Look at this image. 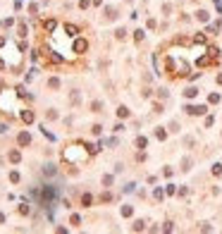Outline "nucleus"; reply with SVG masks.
I'll use <instances>...</instances> for the list:
<instances>
[{
  "label": "nucleus",
  "instance_id": "nucleus-8",
  "mask_svg": "<svg viewBox=\"0 0 222 234\" xmlns=\"http://www.w3.org/2000/svg\"><path fill=\"white\" fill-rule=\"evenodd\" d=\"M198 19H201V22H208V12L201 10V12H198Z\"/></svg>",
  "mask_w": 222,
  "mask_h": 234
},
{
  "label": "nucleus",
  "instance_id": "nucleus-6",
  "mask_svg": "<svg viewBox=\"0 0 222 234\" xmlns=\"http://www.w3.org/2000/svg\"><path fill=\"white\" fill-rule=\"evenodd\" d=\"M22 119H24V122H33V112H26V110H24V112H22Z\"/></svg>",
  "mask_w": 222,
  "mask_h": 234
},
{
  "label": "nucleus",
  "instance_id": "nucleus-11",
  "mask_svg": "<svg viewBox=\"0 0 222 234\" xmlns=\"http://www.w3.org/2000/svg\"><path fill=\"white\" fill-rule=\"evenodd\" d=\"M117 115H120V117H127V115H129V110H127V107H120Z\"/></svg>",
  "mask_w": 222,
  "mask_h": 234
},
{
  "label": "nucleus",
  "instance_id": "nucleus-12",
  "mask_svg": "<svg viewBox=\"0 0 222 234\" xmlns=\"http://www.w3.org/2000/svg\"><path fill=\"white\" fill-rule=\"evenodd\" d=\"M220 172H222V165H220V163H217V165H213V174H220Z\"/></svg>",
  "mask_w": 222,
  "mask_h": 234
},
{
  "label": "nucleus",
  "instance_id": "nucleus-15",
  "mask_svg": "<svg viewBox=\"0 0 222 234\" xmlns=\"http://www.w3.org/2000/svg\"><path fill=\"white\" fill-rule=\"evenodd\" d=\"M93 3H96V5H98V3H103V0H93Z\"/></svg>",
  "mask_w": 222,
  "mask_h": 234
},
{
  "label": "nucleus",
  "instance_id": "nucleus-4",
  "mask_svg": "<svg viewBox=\"0 0 222 234\" xmlns=\"http://www.w3.org/2000/svg\"><path fill=\"white\" fill-rule=\"evenodd\" d=\"M136 146H139V148H146V146H148V141H146V136H139V139H136Z\"/></svg>",
  "mask_w": 222,
  "mask_h": 234
},
{
  "label": "nucleus",
  "instance_id": "nucleus-5",
  "mask_svg": "<svg viewBox=\"0 0 222 234\" xmlns=\"http://www.w3.org/2000/svg\"><path fill=\"white\" fill-rule=\"evenodd\" d=\"M65 31H67L69 36H74V33H77V26H74V24H65Z\"/></svg>",
  "mask_w": 222,
  "mask_h": 234
},
{
  "label": "nucleus",
  "instance_id": "nucleus-14",
  "mask_svg": "<svg viewBox=\"0 0 222 234\" xmlns=\"http://www.w3.org/2000/svg\"><path fill=\"white\" fill-rule=\"evenodd\" d=\"M134 229H136V232H141V229H143V222H141V220H139V222H134Z\"/></svg>",
  "mask_w": 222,
  "mask_h": 234
},
{
  "label": "nucleus",
  "instance_id": "nucleus-3",
  "mask_svg": "<svg viewBox=\"0 0 222 234\" xmlns=\"http://www.w3.org/2000/svg\"><path fill=\"white\" fill-rule=\"evenodd\" d=\"M29 141H31V136H29L26 132H24V134H19V146H26Z\"/></svg>",
  "mask_w": 222,
  "mask_h": 234
},
{
  "label": "nucleus",
  "instance_id": "nucleus-1",
  "mask_svg": "<svg viewBox=\"0 0 222 234\" xmlns=\"http://www.w3.org/2000/svg\"><path fill=\"white\" fill-rule=\"evenodd\" d=\"M184 110H186V112H191V115H203V112L208 110V107H206V105H186Z\"/></svg>",
  "mask_w": 222,
  "mask_h": 234
},
{
  "label": "nucleus",
  "instance_id": "nucleus-9",
  "mask_svg": "<svg viewBox=\"0 0 222 234\" xmlns=\"http://www.w3.org/2000/svg\"><path fill=\"white\" fill-rule=\"evenodd\" d=\"M103 184H105V186H110V184H112V177L105 174V177H103Z\"/></svg>",
  "mask_w": 222,
  "mask_h": 234
},
{
  "label": "nucleus",
  "instance_id": "nucleus-13",
  "mask_svg": "<svg viewBox=\"0 0 222 234\" xmlns=\"http://www.w3.org/2000/svg\"><path fill=\"white\" fill-rule=\"evenodd\" d=\"M81 203H84V206H91V196H88V193H86L84 198H81Z\"/></svg>",
  "mask_w": 222,
  "mask_h": 234
},
{
  "label": "nucleus",
  "instance_id": "nucleus-7",
  "mask_svg": "<svg viewBox=\"0 0 222 234\" xmlns=\"http://www.w3.org/2000/svg\"><path fill=\"white\" fill-rule=\"evenodd\" d=\"M198 93V88H186V93H184V96H186V98H194Z\"/></svg>",
  "mask_w": 222,
  "mask_h": 234
},
{
  "label": "nucleus",
  "instance_id": "nucleus-2",
  "mask_svg": "<svg viewBox=\"0 0 222 234\" xmlns=\"http://www.w3.org/2000/svg\"><path fill=\"white\" fill-rule=\"evenodd\" d=\"M88 48V43L84 41V38H79V41H74V53H84Z\"/></svg>",
  "mask_w": 222,
  "mask_h": 234
},
{
  "label": "nucleus",
  "instance_id": "nucleus-10",
  "mask_svg": "<svg viewBox=\"0 0 222 234\" xmlns=\"http://www.w3.org/2000/svg\"><path fill=\"white\" fill-rule=\"evenodd\" d=\"M10 160H12V163H17V160H19V153L12 151V153H10Z\"/></svg>",
  "mask_w": 222,
  "mask_h": 234
}]
</instances>
